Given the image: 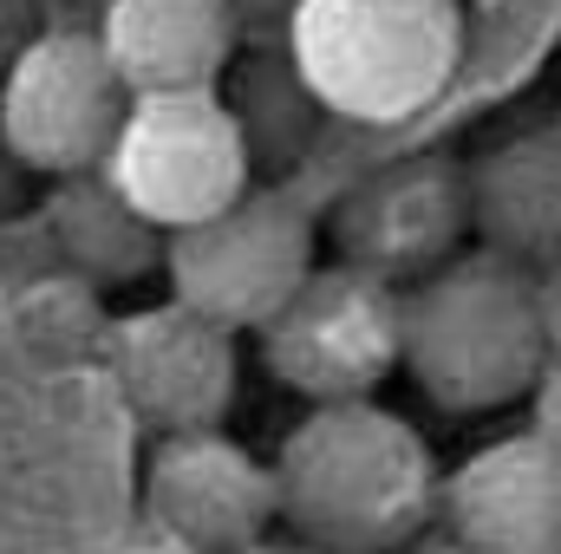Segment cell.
<instances>
[{
  "mask_svg": "<svg viewBox=\"0 0 561 554\" xmlns=\"http://www.w3.org/2000/svg\"><path fill=\"white\" fill-rule=\"evenodd\" d=\"M268 470L280 522L313 554H405L437 509L424 437L379 399L313 405Z\"/></svg>",
  "mask_w": 561,
  "mask_h": 554,
  "instance_id": "1",
  "label": "cell"
},
{
  "mask_svg": "<svg viewBox=\"0 0 561 554\" xmlns=\"http://www.w3.org/2000/svg\"><path fill=\"white\" fill-rule=\"evenodd\" d=\"M399 366L437 412L457 417L529 399L549 372V320L529 275L490 249L424 275L399 313Z\"/></svg>",
  "mask_w": 561,
  "mask_h": 554,
  "instance_id": "2",
  "label": "cell"
},
{
  "mask_svg": "<svg viewBox=\"0 0 561 554\" xmlns=\"http://www.w3.org/2000/svg\"><path fill=\"white\" fill-rule=\"evenodd\" d=\"M463 59L457 0H294V85L353 125H405Z\"/></svg>",
  "mask_w": 561,
  "mask_h": 554,
  "instance_id": "3",
  "label": "cell"
},
{
  "mask_svg": "<svg viewBox=\"0 0 561 554\" xmlns=\"http://www.w3.org/2000/svg\"><path fill=\"white\" fill-rule=\"evenodd\" d=\"M255 150L216 92H150L131 99L118 143L105 157V183L138 209L150 229L176 235L222 216L255 183Z\"/></svg>",
  "mask_w": 561,
  "mask_h": 554,
  "instance_id": "4",
  "label": "cell"
},
{
  "mask_svg": "<svg viewBox=\"0 0 561 554\" xmlns=\"http://www.w3.org/2000/svg\"><path fill=\"white\" fill-rule=\"evenodd\" d=\"M170 300L222 333H262L313 275V222L280 189H249L222 216L163 235Z\"/></svg>",
  "mask_w": 561,
  "mask_h": 554,
  "instance_id": "5",
  "label": "cell"
},
{
  "mask_svg": "<svg viewBox=\"0 0 561 554\" xmlns=\"http://www.w3.org/2000/svg\"><path fill=\"white\" fill-rule=\"evenodd\" d=\"M399 313L405 293L359 275L346 262L313 268L294 287V300L255 333L262 366L287 392L313 405H359L399 372Z\"/></svg>",
  "mask_w": 561,
  "mask_h": 554,
  "instance_id": "6",
  "label": "cell"
},
{
  "mask_svg": "<svg viewBox=\"0 0 561 554\" xmlns=\"http://www.w3.org/2000/svg\"><path fill=\"white\" fill-rule=\"evenodd\" d=\"M131 112L99 33H39L0 85V143L13 163L66 183L105 170L118 125Z\"/></svg>",
  "mask_w": 561,
  "mask_h": 554,
  "instance_id": "7",
  "label": "cell"
},
{
  "mask_svg": "<svg viewBox=\"0 0 561 554\" xmlns=\"http://www.w3.org/2000/svg\"><path fill=\"white\" fill-rule=\"evenodd\" d=\"M105 353H112V379L125 405L157 437L222 430V417L236 405L242 359H236V333H222L216 320L190 313L183 300H163V307L118 320Z\"/></svg>",
  "mask_w": 561,
  "mask_h": 554,
  "instance_id": "8",
  "label": "cell"
},
{
  "mask_svg": "<svg viewBox=\"0 0 561 554\" xmlns=\"http://www.w3.org/2000/svg\"><path fill=\"white\" fill-rule=\"evenodd\" d=\"M150 522L190 554H255L275 522V470L229 430L157 437L144 463Z\"/></svg>",
  "mask_w": 561,
  "mask_h": 554,
  "instance_id": "9",
  "label": "cell"
},
{
  "mask_svg": "<svg viewBox=\"0 0 561 554\" xmlns=\"http://www.w3.org/2000/svg\"><path fill=\"white\" fill-rule=\"evenodd\" d=\"M470 229V189L463 163L450 157H405L379 176H366L340 203V262L386 287H419L444 262H457V242Z\"/></svg>",
  "mask_w": 561,
  "mask_h": 554,
  "instance_id": "10",
  "label": "cell"
},
{
  "mask_svg": "<svg viewBox=\"0 0 561 554\" xmlns=\"http://www.w3.org/2000/svg\"><path fill=\"white\" fill-rule=\"evenodd\" d=\"M437 516L463 554H561V450L536 430L483 443L437 483Z\"/></svg>",
  "mask_w": 561,
  "mask_h": 554,
  "instance_id": "11",
  "label": "cell"
},
{
  "mask_svg": "<svg viewBox=\"0 0 561 554\" xmlns=\"http://www.w3.org/2000/svg\"><path fill=\"white\" fill-rule=\"evenodd\" d=\"M236 0H105L99 46L131 99L150 92H216L236 59Z\"/></svg>",
  "mask_w": 561,
  "mask_h": 554,
  "instance_id": "12",
  "label": "cell"
},
{
  "mask_svg": "<svg viewBox=\"0 0 561 554\" xmlns=\"http://www.w3.org/2000/svg\"><path fill=\"white\" fill-rule=\"evenodd\" d=\"M470 189V229L503 262H542L561 255V125L529 131L483 150L463 170Z\"/></svg>",
  "mask_w": 561,
  "mask_h": 554,
  "instance_id": "13",
  "label": "cell"
},
{
  "mask_svg": "<svg viewBox=\"0 0 561 554\" xmlns=\"http://www.w3.org/2000/svg\"><path fill=\"white\" fill-rule=\"evenodd\" d=\"M46 235L66 262V275L79 287H131L150 268H163V229H150L138 209L105 183V170L92 176H66L46 203Z\"/></svg>",
  "mask_w": 561,
  "mask_h": 554,
  "instance_id": "14",
  "label": "cell"
},
{
  "mask_svg": "<svg viewBox=\"0 0 561 554\" xmlns=\"http://www.w3.org/2000/svg\"><path fill=\"white\" fill-rule=\"evenodd\" d=\"M529 399H536V424H529V430H536L542 443H556V450H561V366H549V372L536 379V392H529Z\"/></svg>",
  "mask_w": 561,
  "mask_h": 554,
  "instance_id": "15",
  "label": "cell"
},
{
  "mask_svg": "<svg viewBox=\"0 0 561 554\" xmlns=\"http://www.w3.org/2000/svg\"><path fill=\"white\" fill-rule=\"evenodd\" d=\"M255 554H313V549H300V542H287V549H268V542H262Z\"/></svg>",
  "mask_w": 561,
  "mask_h": 554,
  "instance_id": "16",
  "label": "cell"
},
{
  "mask_svg": "<svg viewBox=\"0 0 561 554\" xmlns=\"http://www.w3.org/2000/svg\"><path fill=\"white\" fill-rule=\"evenodd\" d=\"M405 554H463V549H450V542H437V549H405Z\"/></svg>",
  "mask_w": 561,
  "mask_h": 554,
  "instance_id": "17",
  "label": "cell"
}]
</instances>
